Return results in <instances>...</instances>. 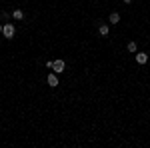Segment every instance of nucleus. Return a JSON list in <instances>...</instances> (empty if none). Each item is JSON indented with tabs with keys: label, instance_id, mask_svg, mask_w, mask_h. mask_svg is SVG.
<instances>
[{
	"label": "nucleus",
	"instance_id": "f257e3e1",
	"mask_svg": "<svg viewBox=\"0 0 150 148\" xmlns=\"http://www.w3.org/2000/svg\"><path fill=\"white\" fill-rule=\"evenodd\" d=\"M2 34H4V38H14V34H16L14 24H12V22H6V24H4V28H2Z\"/></svg>",
	"mask_w": 150,
	"mask_h": 148
},
{
	"label": "nucleus",
	"instance_id": "f03ea898",
	"mask_svg": "<svg viewBox=\"0 0 150 148\" xmlns=\"http://www.w3.org/2000/svg\"><path fill=\"white\" fill-rule=\"evenodd\" d=\"M64 66H66V64H64V60H60V58L52 62V68H54V72H56V74H60V72H64Z\"/></svg>",
	"mask_w": 150,
	"mask_h": 148
},
{
	"label": "nucleus",
	"instance_id": "7ed1b4c3",
	"mask_svg": "<svg viewBox=\"0 0 150 148\" xmlns=\"http://www.w3.org/2000/svg\"><path fill=\"white\" fill-rule=\"evenodd\" d=\"M46 82H48V86H52V88H54V86H58V76H56V72H50V74L46 76Z\"/></svg>",
	"mask_w": 150,
	"mask_h": 148
},
{
	"label": "nucleus",
	"instance_id": "20e7f679",
	"mask_svg": "<svg viewBox=\"0 0 150 148\" xmlns=\"http://www.w3.org/2000/svg\"><path fill=\"white\" fill-rule=\"evenodd\" d=\"M136 62L138 64H146L148 62V54L146 52H136Z\"/></svg>",
	"mask_w": 150,
	"mask_h": 148
},
{
	"label": "nucleus",
	"instance_id": "39448f33",
	"mask_svg": "<svg viewBox=\"0 0 150 148\" xmlns=\"http://www.w3.org/2000/svg\"><path fill=\"white\" fill-rule=\"evenodd\" d=\"M108 22H110V24H118V22H120V14H118V12H110Z\"/></svg>",
	"mask_w": 150,
	"mask_h": 148
},
{
	"label": "nucleus",
	"instance_id": "423d86ee",
	"mask_svg": "<svg viewBox=\"0 0 150 148\" xmlns=\"http://www.w3.org/2000/svg\"><path fill=\"white\" fill-rule=\"evenodd\" d=\"M98 32H100L102 36H106L108 32H110V28H108V24H102V22H100V24H98Z\"/></svg>",
	"mask_w": 150,
	"mask_h": 148
},
{
	"label": "nucleus",
	"instance_id": "0eeeda50",
	"mask_svg": "<svg viewBox=\"0 0 150 148\" xmlns=\"http://www.w3.org/2000/svg\"><path fill=\"white\" fill-rule=\"evenodd\" d=\"M12 18H14V20H22V18H24V12L20 10V8H16V10L12 12Z\"/></svg>",
	"mask_w": 150,
	"mask_h": 148
},
{
	"label": "nucleus",
	"instance_id": "6e6552de",
	"mask_svg": "<svg viewBox=\"0 0 150 148\" xmlns=\"http://www.w3.org/2000/svg\"><path fill=\"white\" fill-rule=\"evenodd\" d=\"M128 52H134V54H136V52H138V44H136V42H134V40H132V42H128Z\"/></svg>",
	"mask_w": 150,
	"mask_h": 148
},
{
	"label": "nucleus",
	"instance_id": "1a4fd4ad",
	"mask_svg": "<svg viewBox=\"0 0 150 148\" xmlns=\"http://www.w3.org/2000/svg\"><path fill=\"white\" fill-rule=\"evenodd\" d=\"M0 18L8 22V18H10V14H8V12H6V10H2V12H0Z\"/></svg>",
	"mask_w": 150,
	"mask_h": 148
},
{
	"label": "nucleus",
	"instance_id": "9d476101",
	"mask_svg": "<svg viewBox=\"0 0 150 148\" xmlns=\"http://www.w3.org/2000/svg\"><path fill=\"white\" fill-rule=\"evenodd\" d=\"M2 28H4V24H0V32H2Z\"/></svg>",
	"mask_w": 150,
	"mask_h": 148
},
{
	"label": "nucleus",
	"instance_id": "9b49d317",
	"mask_svg": "<svg viewBox=\"0 0 150 148\" xmlns=\"http://www.w3.org/2000/svg\"><path fill=\"white\" fill-rule=\"evenodd\" d=\"M124 2H126V4H130V2H132V0H124Z\"/></svg>",
	"mask_w": 150,
	"mask_h": 148
}]
</instances>
